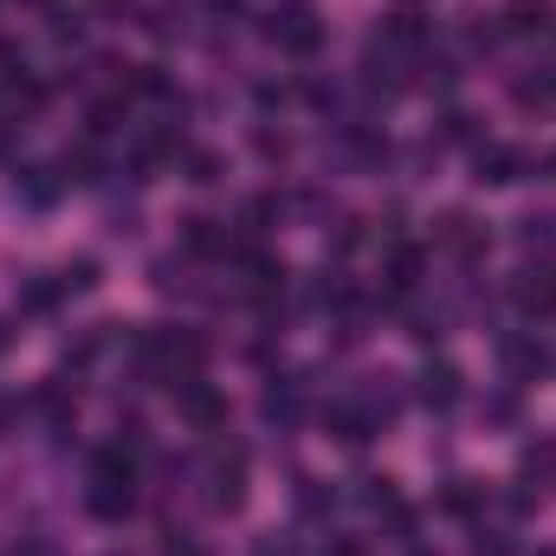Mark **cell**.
I'll return each instance as SVG.
<instances>
[{
    "label": "cell",
    "mask_w": 556,
    "mask_h": 556,
    "mask_svg": "<svg viewBox=\"0 0 556 556\" xmlns=\"http://www.w3.org/2000/svg\"><path fill=\"white\" fill-rule=\"evenodd\" d=\"M266 33H273L278 52H291V59H311V52L324 46V26H317V13H311V7H278Z\"/></svg>",
    "instance_id": "obj_1"
},
{
    "label": "cell",
    "mask_w": 556,
    "mask_h": 556,
    "mask_svg": "<svg viewBox=\"0 0 556 556\" xmlns=\"http://www.w3.org/2000/svg\"><path fill=\"white\" fill-rule=\"evenodd\" d=\"M207 498H214V511H240V505H247V453H240V446H220V453H214Z\"/></svg>",
    "instance_id": "obj_2"
},
{
    "label": "cell",
    "mask_w": 556,
    "mask_h": 556,
    "mask_svg": "<svg viewBox=\"0 0 556 556\" xmlns=\"http://www.w3.org/2000/svg\"><path fill=\"white\" fill-rule=\"evenodd\" d=\"M511 298L525 317H556V260H538L511 278Z\"/></svg>",
    "instance_id": "obj_3"
},
{
    "label": "cell",
    "mask_w": 556,
    "mask_h": 556,
    "mask_svg": "<svg viewBox=\"0 0 556 556\" xmlns=\"http://www.w3.org/2000/svg\"><path fill=\"white\" fill-rule=\"evenodd\" d=\"M175 402H181L188 427H201V433L227 420V395H214V389H207V376H188V382H175Z\"/></svg>",
    "instance_id": "obj_4"
},
{
    "label": "cell",
    "mask_w": 556,
    "mask_h": 556,
    "mask_svg": "<svg viewBox=\"0 0 556 556\" xmlns=\"http://www.w3.org/2000/svg\"><path fill=\"white\" fill-rule=\"evenodd\" d=\"M472 168H479V181H485V188H505V181H525L531 155H525V149H505V142H479Z\"/></svg>",
    "instance_id": "obj_5"
},
{
    "label": "cell",
    "mask_w": 556,
    "mask_h": 556,
    "mask_svg": "<svg viewBox=\"0 0 556 556\" xmlns=\"http://www.w3.org/2000/svg\"><path fill=\"white\" fill-rule=\"evenodd\" d=\"M420 408H433V415H453V408H459V395H466V389H459V369H453V363H427V369H420Z\"/></svg>",
    "instance_id": "obj_6"
},
{
    "label": "cell",
    "mask_w": 556,
    "mask_h": 556,
    "mask_svg": "<svg viewBox=\"0 0 556 556\" xmlns=\"http://www.w3.org/2000/svg\"><path fill=\"white\" fill-rule=\"evenodd\" d=\"M324 427H330L343 446H369V440L382 433V420L369 415V408H356V402H337V408H324Z\"/></svg>",
    "instance_id": "obj_7"
},
{
    "label": "cell",
    "mask_w": 556,
    "mask_h": 556,
    "mask_svg": "<svg viewBox=\"0 0 556 556\" xmlns=\"http://www.w3.org/2000/svg\"><path fill=\"white\" fill-rule=\"evenodd\" d=\"M498 356H505L511 382H538V376L551 369V350H544L538 337H505V343H498Z\"/></svg>",
    "instance_id": "obj_8"
},
{
    "label": "cell",
    "mask_w": 556,
    "mask_h": 556,
    "mask_svg": "<svg viewBox=\"0 0 556 556\" xmlns=\"http://www.w3.org/2000/svg\"><path fill=\"white\" fill-rule=\"evenodd\" d=\"M130 505H137V485H104V479H91V492H85V511L104 518V525L130 518Z\"/></svg>",
    "instance_id": "obj_9"
},
{
    "label": "cell",
    "mask_w": 556,
    "mask_h": 556,
    "mask_svg": "<svg viewBox=\"0 0 556 556\" xmlns=\"http://www.w3.org/2000/svg\"><path fill=\"white\" fill-rule=\"evenodd\" d=\"M181 247H188L194 260H227V253H233V240H227L214 220H201V214H194V220H181Z\"/></svg>",
    "instance_id": "obj_10"
},
{
    "label": "cell",
    "mask_w": 556,
    "mask_h": 556,
    "mask_svg": "<svg viewBox=\"0 0 556 556\" xmlns=\"http://www.w3.org/2000/svg\"><path fill=\"white\" fill-rule=\"evenodd\" d=\"M440 240H446L459 260H485V247H492V240H485V227H479V220H466V214H446Z\"/></svg>",
    "instance_id": "obj_11"
},
{
    "label": "cell",
    "mask_w": 556,
    "mask_h": 556,
    "mask_svg": "<svg viewBox=\"0 0 556 556\" xmlns=\"http://www.w3.org/2000/svg\"><path fill=\"white\" fill-rule=\"evenodd\" d=\"M65 298H72V291H65L59 278H26V285H20V317H52Z\"/></svg>",
    "instance_id": "obj_12"
},
{
    "label": "cell",
    "mask_w": 556,
    "mask_h": 556,
    "mask_svg": "<svg viewBox=\"0 0 556 556\" xmlns=\"http://www.w3.org/2000/svg\"><path fill=\"white\" fill-rule=\"evenodd\" d=\"M440 511H446V518H459V525H479V511H485V485L453 479V485L440 492Z\"/></svg>",
    "instance_id": "obj_13"
},
{
    "label": "cell",
    "mask_w": 556,
    "mask_h": 556,
    "mask_svg": "<svg viewBox=\"0 0 556 556\" xmlns=\"http://www.w3.org/2000/svg\"><path fill=\"white\" fill-rule=\"evenodd\" d=\"M59 181H65V188H98V181H104L98 149H65V155H59Z\"/></svg>",
    "instance_id": "obj_14"
},
{
    "label": "cell",
    "mask_w": 556,
    "mask_h": 556,
    "mask_svg": "<svg viewBox=\"0 0 556 556\" xmlns=\"http://www.w3.org/2000/svg\"><path fill=\"white\" fill-rule=\"evenodd\" d=\"M33 408L52 420V427H72V420H78V395H65V382H39Z\"/></svg>",
    "instance_id": "obj_15"
},
{
    "label": "cell",
    "mask_w": 556,
    "mask_h": 556,
    "mask_svg": "<svg viewBox=\"0 0 556 556\" xmlns=\"http://www.w3.org/2000/svg\"><path fill=\"white\" fill-rule=\"evenodd\" d=\"M556 13H551V0H511L505 7V33H544Z\"/></svg>",
    "instance_id": "obj_16"
},
{
    "label": "cell",
    "mask_w": 556,
    "mask_h": 556,
    "mask_svg": "<svg viewBox=\"0 0 556 556\" xmlns=\"http://www.w3.org/2000/svg\"><path fill=\"white\" fill-rule=\"evenodd\" d=\"M298 415H304L298 382H273V389H266V420H278V427H298Z\"/></svg>",
    "instance_id": "obj_17"
},
{
    "label": "cell",
    "mask_w": 556,
    "mask_h": 556,
    "mask_svg": "<svg viewBox=\"0 0 556 556\" xmlns=\"http://www.w3.org/2000/svg\"><path fill=\"white\" fill-rule=\"evenodd\" d=\"M13 188H20V194H26L33 207H46V201H52V194H59L65 181H52V168H20V175H13Z\"/></svg>",
    "instance_id": "obj_18"
},
{
    "label": "cell",
    "mask_w": 556,
    "mask_h": 556,
    "mask_svg": "<svg viewBox=\"0 0 556 556\" xmlns=\"http://www.w3.org/2000/svg\"><path fill=\"white\" fill-rule=\"evenodd\" d=\"M124 130V98H98L91 104V137H117Z\"/></svg>",
    "instance_id": "obj_19"
},
{
    "label": "cell",
    "mask_w": 556,
    "mask_h": 556,
    "mask_svg": "<svg viewBox=\"0 0 556 556\" xmlns=\"http://www.w3.org/2000/svg\"><path fill=\"white\" fill-rule=\"evenodd\" d=\"M330 505H337V492H324L317 479H304V485H298V511H304V518H324Z\"/></svg>",
    "instance_id": "obj_20"
},
{
    "label": "cell",
    "mask_w": 556,
    "mask_h": 556,
    "mask_svg": "<svg viewBox=\"0 0 556 556\" xmlns=\"http://www.w3.org/2000/svg\"><path fill=\"white\" fill-rule=\"evenodd\" d=\"M511 531H485V525H472V556H511Z\"/></svg>",
    "instance_id": "obj_21"
},
{
    "label": "cell",
    "mask_w": 556,
    "mask_h": 556,
    "mask_svg": "<svg viewBox=\"0 0 556 556\" xmlns=\"http://www.w3.org/2000/svg\"><path fill=\"white\" fill-rule=\"evenodd\" d=\"M525 472H531V479H556V440L525 446Z\"/></svg>",
    "instance_id": "obj_22"
},
{
    "label": "cell",
    "mask_w": 556,
    "mask_h": 556,
    "mask_svg": "<svg viewBox=\"0 0 556 556\" xmlns=\"http://www.w3.org/2000/svg\"><path fill=\"white\" fill-rule=\"evenodd\" d=\"M59 285H65V291H91V285H98V260H72V266L59 273Z\"/></svg>",
    "instance_id": "obj_23"
},
{
    "label": "cell",
    "mask_w": 556,
    "mask_h": 556,
    "mask_svg": "<svg viewBox=\"0 0 556 556\" xmlns=\"http://www.w3.org/2000/svg\"><path fill=\"white\" fill-rule=\"evenodd\" d=\"M188 181H220V155L194 149V155H188Z\"/></svg>",
    "instance_id": "obj_24"
},
{
    "label": "cell",
    "mask_w": 556,
    "mask_h": 556,
    "mask_svg": "<svg viewBox=\"0 0 556 556\" xmlns=\"http://www.w3.org/2000/svg\"><path fill=\"white\" fill-rule=\"evenodd\" d=\"M440 137H446V142H472L479 130H472V117H466V111H446V124H440Z\"/></svg>",
    "instance_id": "obj_25"
},
{
    "label": "cell",
    "mask_w": 556,
    "mask_h": 556,
    "mask_svg": "<svg viewBox=\"0 0 556 556\" xmlns=\"http://www.w3.org/2000/svg\"><path fill=\"white\" fill-rule=\"evenodd\" d=\"M162 556H201V544H194L188 531H168V544H162Z\"/></svg>",
    "instance_id": "obj_26"
},
{
    "label": "cell",
    "mask_w": 556,
    "mask_h": 556,
    "mask_svg": "<svg viewBox=\"0 0 556 556\" xmlns=\"http://www.w3.org/2000/svg\"><path fill=\"white\" fill-rule=\"evenodd\" d=\"M253 556H298V544H291V538H260Z\"/></svg>",
    "instance_id": "obj_27"
},
{
    "label": "cell",
    "mask_w": 556,
    "mask_h": 556,
    "mask_svg": "<svg viewBox=\"0 0 556 556\" xmlns=\"http://www.w3.org/2000/svg\"><path fill=\"white\" fill-rule=\"evenodd\" d=\"M324 556H369V551H363V544H350V538H337V544H330Z\"/></svg>",
    "instance_id": "obj_28"
},
{
    "label": "cell",
    "mask_w": 556,
    "mask_h": 556,
    "mask_svg": "<svg viewBox=\"0 0 556 556\" xmlns=\"http://www.w3.org/2000/svg\"><path fill=\"white\" fill-rule=\"evenodd\" d=\"M13 556H59V551H52V544H20Z\"/></svg>",
    "instance_id": "obj_29"
},
{
    "label": "cell",
    "mask_w": 556,
    "mask_h": 556,
    "mask_svg": "<svg viewBox=\"0 0 556 556\" xmlns=\"http://www.w3.org/2000/svg\"><path fill=\"white\" fill-rule=\"evenodd\" d=\"M207 7H214V13H240L247 0H207Z\"/></svg>",
    "instance_id": "obj_30"
},
{
    "label": "cell",
    "mask_w": 556,
    "mask_h": 556,
    "mask_svg": "<svg viewBox=\"0 0 556 556\" xmlns=\"http://www.w3.org/2000/svg\"><path fill=\"white\" fill-rule=\"evenodd\" d=\"M551 175H556V149H551Z\"/></svg>",
    "instance_id": "obj_31"
},
{
    "label": "cell",
    "mask_w": 556,
    "mask_h": 556,
    "mask_svg": "<svg viewBox=\"0 0 556 556\" xmlns=\"http://www.w3.org/2000/svg\"><path fill=\"white\" fill-rule=\"evenodd\" d=\"M0 350H7V330H0Z\"/></svg>",
    "instance_id": "obj_32"
}]
</instances>
